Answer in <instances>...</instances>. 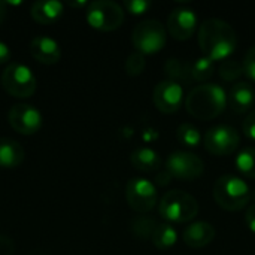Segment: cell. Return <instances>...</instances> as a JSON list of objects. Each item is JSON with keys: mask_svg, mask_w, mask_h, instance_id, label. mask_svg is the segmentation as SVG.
Returning <instances> with one entry per match:
<instances>
[{"mask_svg": "<svg viewBox=\"0 0 255 255\" xmlns=\"http://www.w3.org/2000/svg\"><path fill=\"white\" fill-rule=\"evenodd\" d=\"M199 46L209 60H227L238 45L235 28L224 19L209 18L200 24Z\"/></svg>", "mask_w": 255, "mask_h": 255, "instance_id": "1", "label": "cell"}, {"mask_svg": "<svg viewBox=\"0 0 255 255\" xmlns=\"http://www.w3.org/2000/svg\"><path fill=\"white\" fill-rule=\"evenodd\" d=\"M226 106V91L217 84H200L194 87L185 99L188 114L202 121L217 118Z\"/></svg>", "mask_w": 255, "mask_h": 255, "instance_id": "2", "label": "cell"}, {"mask_svg": "<svg viewBox=\"0 0 255 255\" xmlns=\"http://www.w3.org/2000/svg\"><path fill=\"white\" fill-rule=\"evenodd\" d=\"M214 199L226 211L238 212L251 200L248 184L235 175H223L214 185Z\"/></svg>", "mask_w": 255, "mask_h": 255, "instance_id": "3", "label": "cell"}, {"mask_svg": "<svg viewBox=\"0 0 255 255\" xmlns=\"http://www.w3.org/2000/svg\"><path fill=\"white\" fill-rule=\"evenodd\" d=\"M158 212L170 223H188L199 214V203L191 194L182 190H172L161 197Z\"/></svg>", "mask_w": 255, "mask_h": 255, "instance_id": "4", "label": "cell"}, {"mask_svg": "<svg viewBox=\"0 0 255 255\" xmlns=\"http://www.w3.org/2000/svg\"><path fill=\"white\" fill-rule=\"evenodd\" d=\"M167 40V30L158 19H143L134 28L131 42L140 54H155L161 51Z\"/></svg>", "mask_w": 255, "mask_h": 255, "instance_id": "5", "label": "cell"}, {"mask_svg": "<svg viewBox=\"0 0 255 255\" xmlns=\"http://www.w3.org/2000/svg\"><path fill=\"white\" fill-rule=\"evenodd\" d=\"M87 21L96 30L112 31L124 22V10L112 0H96L87 6Z\"/></svg>", "mask_w": 255, "mask_h": 255, "instance_id": "6", "label": "cell"}, {"mask_svg": "<svg viewBox=\"0 0 255 255\" xmlns=\"http://www.w3.org/2000/svg\"><path fill=\"white\" fill-rule=\"evenodd\" d=\"M1 84L10 96L18 99H27L36 91V76L22 63H10L1 75Z\"/></svg>", "mask_w": 255, "mask_h": 255, "instance_id": "7", "label": "cell"}, {"mask_svg": "<svg viewBox=\"0 0 255 255\" xmlns=\"http://www.w3.org/2000/svg\"><path fill=\"white\" fill-rule=\"evenodd\" d=\"M157 190L154 184L145 178H131L126 185V200L128 206L139 212L148 214L157 205Z\"/></svg>", "mask_w": 255, "mask_h": 255, "instance_id": "8", "label": "cell"}, {"mask_svg": "<svg viewBox=\"0 0 255 255\" xmlns=\"http://www.w3.org/2000/svg\"><path fill=\"white\" fill-rule=\"evenodd\" d=\"M239 143L241 134L227 124L214 126L205 134V148L214 155H230L239 148Z\"/></svg>", "mask_w": 255, "mask_h": 255, "instance_id": "9", "label": "cell"}, {"mask_svg": "<svg viewBox=\"0 0 255 255\" xmlns=\"http://www.w3.org/2000/svg\"><path fill=\"white\" fill-rule=\"evenodd\" d=\"M166 170L179 181H194L205 172V163L193 152L176 151L169 155Z\"/></svg>", "mask_w": 255, "mask_h": 255, "instance_id": "10", "label": "cell"}, {"mask_svg": "<svg viewBox=\"0 0 255 255\" xmlns=\"http://www.w3.org/2000/svg\"><path fill=\"white\" fill-rule=\"evenodd\" d=\"M7 121L10 127L21 134L30 136L40 130L42 115L37 108L27 103H16L7 112Z\"/></svg>", "mask_w": 255, "mask_h": 255, "instance_id": "11", "label": "cell"}, {"mask_svg": "<svg viewBox=\"0 0 255 255\" xmlns=\"http://www.w3.org/2000/svg\"><path fill=\"white\" fill-rule=\"evenodd\" d=\"M154 105L158 111L164 114H173L176 112L184 102V88L182 85L173 82V81H161L155 85L152 93Z\"/></svg>", "mask_w": 255, "mask_h": 255, "instance_id": "12", "label": "cell"}, {"mask_svg": "<svg viewBox=\"0 0 255 255\" xmlns=\"http://www.w3.org/2000/svg\"><path fill=\"white\" fill-rule=\"evenodd\" d=\"M197 27V15L188 7H176L167 16V31L176 40L190 39Z\"/></svg>", "mask_w": 255, "mask_h": 255, "instance_id": "13", "label": "cell"}, {"mask_svg": "<svg viewBox=\"0 0 255 255\" xmlns=\"http://www.w3.org/2000/svg\"><path fill=\"white\" fill-rule=\"evenodd\" d=\"M30 54L40 64H55L61 58V48L58 42L49 36H36L30 40Z\"/></svg>", "mask_w": 255, "mask_h": 255, "instance_id": "14", "label": "cell"}, {"mask_svg": "<svg viewBox=\"0 0 255 255\" xmlns=\"http://www.w3.org/2000/svg\"><path fill=\"white\" fill-rule=\"evenodd\" d=\"M217 230L211 223L196 221L185 227L182 233L184 242L191 248H203L215 239Z\"/></svg>", "mask_w": 255, "mask_h": 255, "instance_id": "15", "label": "cell"}, {"mask_svg": "<svg viewBox=\"0 0 255 255\" xmlns=\"http://www.w3.org/2000/svg\"><path fill=\"white\" fill-rule=\"evenodd\" d=\"M229 103L236 114L251 112L255 103V90L247 81L236 82L229 93Z\"/></svg>", "mask_w": 255, "mask_h": 255, "instance_id": "16", "label": "cell"}, {"mask_svg": "<svg viewBox=\"0 0 255 255\" xmlns=\"http://www.w3.org/2000/svg\"><path fill=\"white\" fill-rule=\"evenodd\" d=\"M64 12V4L57 0H39L34 1L30 7L31 18L43 25L54 24Z\"/></svg>", "mask_w": 255, "mask_h": 255, "instance_id": "17", "label": "cell"}, {"mask_svg": "<svg viewBox=\"0 0 255 255\" xmlns=\"http://www.w3.org/2000/svg\"><path fill=\"white\" fill-rule=\"evenodd\" d=\"M24 148L19 142L0 137V169H15L24 161Z\"/></svg>", "mask_w": 255, "mask_h": 255, "instance_id": "18", "label": "cell"}, {"mask_svg": "<svg viewBox=\"0 0 255 255\" xmlns=\"http://www.w3.org/2000/svg\"><path fill=\"white\" fill-rule=\"evenodd\" d=\"M131 164L142 172H155L161 167V157L151 148H137L131 152Z\"/></svg>", "mask_w": 255, "mask_h": 255, "instance_id": "19", "label": "cell"}, {"mask_svg": "<svg viewBox=\"0 0 255 255\" xmlns=\"http://www.w3.org/2000/svg\"><path fill=\"white\" fill-rule=\"evenodd\" d=\"M164 72L169 76V81H173L179 85H188L193 81L190 63H187L178 57L167 58V61L164 64Z\"/></svg>", "mask_w": 255, "mask_h": 255, "instance_id": "20", "label": "cell"}, {"mask_svg": "<svg viewBox=\"0 0 255 255\" xmlns=\"http://www.w3.org/2000/svg\"><path fill=\"white\" fill-rule=\"evenodd\" d=\"M151 241L155 245V248H158L160 251H167L176 244L178 233L170 224H158L157 229L154 230Z\"/></svg>", "mask_w": 255, "mask_h": 255, "instance_id": "21", "label": "cell"}, {"mask_svg": "<svg viewBox=\"0 0 255 255\" xmlns=\"http://www.w3.org/2000/svg\"><path fill=\"white\" fill-rule=\"evenodd\" d=\"M190 69H191V79L203 84L208 79H211V76L214 75L215 64L212 60L203 55V57L196 58L193 63H190Z\"/></svg>", "mask_w": 255, "mask_h": 255, "instance_id": "22", "label": "cell"}, {"mask_svg": "<svg viewBox=\"0 0 255 255\" xmlns=\"http://www.w3.org/2000/svg\"><path fill=\"white\" fill-rule=\"evenodd\" d=\"M236 167L245 178L255 179V148L247 146L238 154Z\"/></svg>", "mask_w": 255, "mask_h": 255, "instance_id": "23", "label": "cell"}, {"mask_svg": "<svg viewBox=\"0 0 255 255\" xmlns=\"http://www.w3.org/2000/svg\"><path fill=\"white\" fill-rule=\"evenodd\" d=\"M158 223L155 221V218L152 217H148V215H140V217H136L133 221H131V230L133 233L146 241V239H151L152 235H154V230L157 229Z\"/></svg>", "mask_w": 255, "mask_h": 255, "instance_id": "24", "label": "cell"}, {"mask_svg": "<svg viewBox=\"0 0 255 255\" xmlns=\"http://www.w3.org/2000/svg\"><path fill=\"white\" fill-rule=\"evenodd\" d=\"M176 137L185 146H197L202 139L199 128L191 123H182L176 130Z\"/></svg>", "mask_w": 255, "mask_h": 255, "instance_id": "25", "label": "cell"}, {"mask_svg": "<svg viewBox=\"0 0 255 255\" xmlns=\"http://www.w3.org/2000/svg\"><path fill=\"white\" fill-rule=\"evenodd\" d=\"M218 73L227 82L236 81V79H239L244 75V64L241 61H238V60H233V58L223 60L220 63Z\"/></svg>", "mask_w": 255, "mask_h": 255, "instance_id": "26", "label": "cell"}, {"mask_svg": "<svg viewBox=\"0 0 255 255\" xmlns=\"http://www.w3.org/2000/svg\"><path fill=\"white\" fill-rule=\"evenodd\" d=\"M146 67V60L145 55L140 52H133L127 57L126 63H124V69L127 72L128 76H139Z\"/></svg>", "mask_w": 255, "mask_h": 255, "instance_id": "27", "label": "cell"}, {"mask_svg": "<svg viewBox=\"0 0 255 255\" xmlns=\"http://www.w3.org/2000/svg\"><path fill=\"white\" fill-rule=\"evenodd\" d=\"M242 64H244V73H245L251 81H254L255 82V45H253V46L247 51Z\"/></svg>", "mask_w": 255, "mask_h": 255, "instance_id": "28", "label": "cell"}, {"mask_svg": "<svg viewBox=\"0 0 255 255\" xmlns=\"http://www.w3.org/2000/svg\"><path fill=\"white\" fill-rule=\"evenodd\" d=\"M124 7L134 15H140V13H145L151 7V1H148V0H126Z\"/></svg>", "mask_w": 255, "mask_h": 255, "instance_id": "29", "label": "cell"}, {"mask_svg": "<svg viewBox=\"0 0 255 255\" xmlns=\"http://www.w3.org/2000/svg\"><path fill=\"white\" fill-rule=\"evenodd\" d=\"M242 130L248 139L255 140V109L248 112V115L245 117V120L242 123Z\"/></svg>", "mask_w": 255, "mask_h": 255, "instance_id": "30", "label": "cell"}, {"mask_svg": "<svg viewBox=\"0 0 255 255\" xmlns=\"http://www.w3.org/2000/svg\"><path fill=\"white\" fill-rule=\"evenodd\" d=\"M15 245L13 241L7 236L0 235V255H13Z\"/></svg>", "mask_w": 255, "mask_h": 255, "instance_id": "31", "label": "cell"}, {"mask_svg": "<svg viewBox=\"0 0 255 255\" xmlns=\"http://www.w3.org/2000/svg\"><path fill=\"white\" fill-rule=\"evenodd\" d=\"M245 223H247V226L250 227V230L255 233V203H253L248 209H247V212H245Z\"/></svg>", "mask_w": 255, "mask_h": 255, "instance_id": "32", "label": "cell"}, {"mask_svg": "<svg viewBox=\"0 0 255 255\" xmlns=\"http://www.w3.org/2000/svg\"><path fill=\"white\" fill-rule=\"evenodd\" d=\"M10 57H12V52L9 49V46L0 40V64H4L7 61H10Z\"/></svg>", "mask_w": 255, "mask_h": 255, "instance_id": "33", "label": "cell"}, {"mask_svg": "<svg viewBox=\"0 0 255 255\" xmlns=\"http://www.w3.org/2000/svg\"><path fill=\"white\" fill-rule=\"evenodd\" d=\"M170 179H172V175H170L167 170H163V172H160V175L157 176V184H160V185H167V184L170 182Z\"/></svg>", "mask_w": 255, "mask_h": 255, "instance_id": "34", "label": "cell"}, {"mask_svg": "<svg viewBox=\"0 0 255 255\" xmlns=\"http://www.w3.org/2000/svg\"><path fill=\"white\" fill-rule=\"evenodd\" d=\"M6 1H0V25L3 24V21H4V18H6V12H7V9H6Z\"/></svg>", "mask_w": 255, "mask_h": 255, "instance_id": "35", "label": "cell"}, {"mask_svg": "<svg viewBox=\"0 0 255 255\" xmlns=\"http://www.w3.org/2000/svg\"><path fill=\"white\" fill-rule=\"evenodd\" d=\"M69 4H70L72 7H82V6H85V4L88 6V3H87V1H82V0H81V1H70Z\"/></svg>", "mask_w": 255, "mask_h": 255, "instance_id": "36", "label": "cell"}, {"mask_svg": "<svg viewBox=\"0 0 255 255\" xmlns=\"http://www.w3.org/2000/svg\"><path fill=\"white\" fill-rule=\"evenodd\" d=\"M254 197H255V196H254Z\"/></svg>", "mask_w": 255, "mask_h": 255, "instance_id": "37", "label": "cell"}]
</instances>
